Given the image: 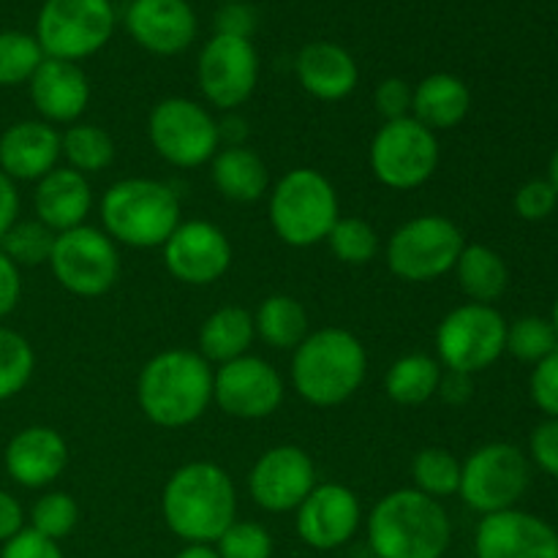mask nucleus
<instances>
[{
	"instance_id": "7ed1b4c3",
	"label": "nucleus",
	"mask_w": 558,
	"mask_h": 558,
	"mask_svg": "<svg viewBox=\"0 0 558 558\" xmlns=\"http://www.w3.org/2000/svg\"><path fill=\"white\" fill-rule=\"evenodd\" d=\"M452 521L441 501L414 488H398L374 505L368 545L376 558H445Z\"/></svg>"
},
{
	"instance_id": "4be33fe9",
	"label": "nucleus",
	"mask_w": 558,
	"mask_h": 558,
	"mask_svg": "<svg viewBox=\"0 0 558 558\" xmlns=\"http://www.w3.org/2000/svg\"><path fill=\"white\" fill-rule=\"evenodd\" d=\"M31 101L44 123L74 125L90 104V82L76 63L44 58L36 74L27 82Z\"/></svg>"
},
{
	"instance_id": "5701e85b",
	"label": "nucleus",
	"mask_w": 558,
	"mask_h": 558,
	"mask_svg": "<svg viewBox=\"0 0 558 558\" xmlns=\"http://www.w3.org/2000/svg\"><path fill=\"white\" fill-rule=\"evenodd\" d=\"M60 156V131L44 120H20L0 134V172L14 183H38Z\"/></svg>"
},
{
	"instance_id": "473e14b6",
	"label": "nucleus",
	"mask_w": 558,
	"mask_h": 558,
	"mask_svg": "<svg viewBox=\"0 0 558 558\" xmlns=\"http://www.w3.org/2000/svg\"><path fill=\"white\" fill-rule=\"evenodd\" d=\"M414 490L430 499H447L461 488V461L445 447H425L412 461Z\"/></svg>"
},
{
	"instance_id": "dca6fc26",
	"label": "nucleus",
	"mask_w": 558,
	"mask_h": 558,
	"mask_svg": "<svg viewBox=\"0 0 558 558\" xmlns=\"http://www.w3.org/2000/svg\"><path fill=\"white\" fill-rule=\"evenodd\" d=\"M161 251L169 276L189 287H210L221 281L234 256L227 232L210 221H180Z\"/></svg>"
},
{
	"instance_id": "412c9836",
	"label": "nucleus",
	"mask_w": 558,
	"mask_h": 558,
	"mask_svg": "<svg viewBox=\"0 0 558 558\" xmlns=\"http://www.w3.org/2000/svg\"><path fill=\"white\" fill-rule=\"evenodd\" d=\"M3 466L5 474L22 488H47L69 466V445L49 425H27L5 445Z\"/></svg>"
},
{
	"instance_id": "cd10ccee",
	"label": "nucleus",
	"mask_w": 558,
	"mask_h": 558,
	"mask_svg": "<svg viewBox=\"0 0 558 558\" xmlns=\"http://www.w3.org/2000/svg\"><path fill=\"white\" fill-rule=\"evenodd\" d=\"M256 338L254 314L243 305H223L213 311L199 330V354L207 363H232V360L248 354Z\"/></svg>"
},
{
	"instance_id": "1a4fd4ad",
	"label": "nucleus",
	"mask_w": 558,
	"mask_h": 558,
	"mask_svg": "<svg viewBox=\"0 0 558 558\" xmlns=\"http://www.w3.org/2000/svg\"><path fill=\"white\" fill-rule=\"evenodd\" d=\"M507 349V322L494 305L463 303L452 308L436 330V360L458 374L490 368Z\"/></svg>"
},
{
	"instance_id": "bb28decb",
	"label": "nucleus",
	"mask_w": 558,
	"mask_h": 558,
	"mask_svg": "<svg viewBox=\"0 0 558 558\" xmlns=\"http://www.w3.org/2000/svg\"><path fill=\"white\" fill-rule=\"evenodd\" d=\"M469 109H472L469 85L458 76L445 74V71L425 76L412 90V118L434 134L461 125Z\"/></svg>"
},
{
	"instance_id": "72a5a7b5",
	"label": "nucleus",
	"mask_w": 558,
	"mask_h": 558,
	"mask_svg": "<svg viewBox=\"0 0 558 558\" xmlns=\"http://www.w3.org/2000/svg\"><path fill=\"white\" fill-rule=\"evenodd\" d=\"M325 243L330 245L332 256H336L338 262L352 267L371 265V262L379 256V248H381V240L379 234H376V229L371 227L368 221L354 216L338 218L336 227L330 229Z\"/></svg>"
},
{
	"instance_id": "c756f323",
	"label": "nucleus",
	"mask_w": 558,
	"mask_h": 558,
	"mask_svg": "<svg viewBox=\"0 0 558 558\" xmlns=\"http://www.w3.org/2000/svg\"><path fill=\"white\" fill-rule=\"evenodd\" d=\"M256 336L272 349L294 352L308 336V311L292 294H270L254 314Z\"/></svg>"
},
{
	"instance_id": "a19ab883",
	"label": "nucleus",
	"mask_w": 558,
	"mask_h": 558,
	"mask_svg": "<svg viewBox=\"0 0 558 558\" xmlns=\"http://www.w3.org/2000/svg\"><path fill=\"white\" fill-rule=\"evenodd\" d=\"M529 392H532V401L539 412H545L548 417H558V349L534 365Z\"/></svg>"
},
{
	"instance_id": "864d4df0",
	"label": "nucleus",
	"mask_w": 558,
	"mask_h": 558,
	"mask_svg": "<svg viewBox=\"0 0 558 558\" xmlns=\"http://www.w3.org/2000/svg\"><path fill=\"white\" fill-rule=\"evenodd\" d=\"M174 558H221L213 545H185Z\"/></svg>"
},
{
	"instance_id": "20e7f679",
	"label": "nucleus",
	"mask_w": 558,
	"mask_h": 558,
	"mask_svg": "<svg viewBox=\"0 0 558 558\" xmlns=\"http://www.w3.org/2000/svg\"><path fill=\"white\" fill-rule=\"evenodd\" d=\"M365 374V347L343 327H322L308 332L292 354V385L311 407H341L363 387Z\"/></svg>"
},
{
	"instance_id": "5fc2aeb1",
	"label": "nucleus",
	"mask_w": 558,
	"mask_h": 558,
	"mask_svg": "<svg viewBox=\"0 0 558 558\" xmlns=\"http://www.w3.org/2000/svg\"><path fill=\"white\" fill-rule=\"evenodd\" d=\"M548 183L554 185L558 194V147L554 150V156H550V163H548Z\"/></svg>"
},
{
	"instance_id": "393cba45",
	"label": "nucleus",
	"mask_w": 558,
	"mask_h": 558,
	"mask_svg": "<svg viewBox=\"0 0 558 558\" xmlns=\"http://www.w3.org/2000/svg\"><path fill=\"white\" fill-rule=\"evenodd\" d=\"M36 218L54 234L85 223L93 207V189L82 172L71 167H54L36 183L33 194Z\"/></svg>"
},
{
	"instance_id": "c03bdc74",
	"label": "nucleus",
	"mask_w": 558,
	"mask_h": 558,
	"mask_svg": "<svg viewBox=\"0 0 558 558\" xmlns=\"http://www.w3.org/2000/svg\"><path fill=\"white\" fill-rule=\"evenodd\" d=\"M529 452H532V461L545 474L558 480V417H548L543 425L534 428Z\"/></svg>"
},
{
	"instance_id": "a18cd8bd",
	"label": "nucleus",
	"mask_w": 558,
	"mask_h": 558,
	"mask_svg": "<svg viewBox=\"0 0 558 558\" xmlns=\"http://www.w3.org/2000/svg\"><path fill=\"white\" fill-rule=\"evenodd\" d=\"M0 558H65L60 550V543L54 539L41 537L38 532H33L31 526L22 529L16 537H11L9 543H3Z\"/></svg>"
},
{
	"instance_id": "c85d7f7f",
	"label": "nucleus",
	"mask_w": 558,
	"mask_h": 558,
	"mask_svg": "<svg viewBox=\"0 0 558 558\" xmlns=\"http://www.w3.org/2000/svg\"><path fill=\"white\" fill-rule=\"evenodd\" d=\"M456 276L463 294L480 305L496 303L507 292V283H510L507 262L501 259L499 251L483 243L463 245L461 256L456 262Z\"/></svg>"
},
{
	"instance_id": "09e8293b",
	"label": "nucleus",
	"mask_w": 558,
	"mask_h": 558,
	"mask_svg": "<svg viewBox=\"0 0 558 558\" xmlns=\"http://www.w3.org/2000/svg\"><path fill=\"white\" fill-rule=\"evenodd\" d=\"M22 529H25V510L9 490L0 488V543H9Z\"/></svg>"
},
{
	"instance_id": "2eb2a0df",
	"label": "nucleus",
	"mask_w": 558,
	"mask_h": 558,
	"mask_svg": "<svg viewBox=\"0 0 558 558\" xmlns=\"http://www.w3.org/2000/svg\"><path fill=\"white\" fill-rule=\"evenodd\" d=\"M213 401L234 420H265L283 403V379L267 360L243 354L213 371Z\"/></svg>"
},
{
	"instance_id": "9b49d317",
	"label": "nucleus",
	"mask_w": 558,
	"mask_h": 558,
	"mask_svg": "<svg viewBox=\"0 0 558 558\" xmlns=\"http://www.w3.org/2000/svg\"><path fill=\"white\" fill-rule=\"evenodd\" d=\"M532 480L529 458L507 441H490L477 447L461 463L458 496L480 515L512 510L523 499Z\"/></svg>"
},
{
	"instance_id": "f03ea898",
	"label": "nucleus",
	"mask_w": 558,
	"mask_h": 558,
	"mask_svg": "<svg viewBox=\"0 0 558 558\" xmlns=\"http://www.w3.org/2000/svg\"><path fill=\"white\" fill-rule=\"evenodd\" d=\"M136 403L158 428H189L213 403V368L199 352L167 349L142 365Z\"/></svg>"
},
{
	"instance_id": "603ef678",
	"label": "nucleus",
	"mask_w": 558,
	"mask_h": 558,
	"mask_svg": "<svg viewBox=\"0 0 558 558\" xmlns=\"http://www.w3.org/2000/svg\"><path fill=\"white\" fill-rule=\"evenodd\" d=\"M218 136H221V147L245 145V136H248L245 120L238 118V114H229V118H223L221 123H218Z\"/></svg>"
},
{
	"instance_id": "a878e982",
	"label": "nucleus",
	"mask_w": 558,
	"mask_h": 558,
	"mask_svg": "<svg viewBox=\"0 0 558 558\" xmlns=\"http://www.w3.org/2000/svg\"><path fill=\"white\" fill-rule=\"evenodd\" d=\"M210 178L218 194L238 205H251L270 194V172L259 153L245 145H227L213 156Z\"/></svg>"
},
{
	"instance_id": "39448f33",
	"label": "nucleus",
	"mask_w": 558,
	"mask_h": 558,
	"mask_svg": "<svg viewBox=\"0 0 558 558\" xmlns=\"http://www.w3.org/2000/svg\"><path fill=\"white\" fill-rule=\"evenodd\" d=\"M104 232L129 248H161L180 227V199L167 183L125 178L107 189L101 199Z\"/></svg>"
},
{
	"instance_id": "f704fd0d",
	"label": "nucleus",
	"mask_w": 558,
	"mask_h": 558,
	"mask_svg": "<svg viewBox=\"0 0 558 558\" xmlns=\"http://www.w3.org/2000/svg\"><path fill=\"white\" fill-rule=\"evenodd\" d=\"M36 352L22 332L0 327V403L20 396L33 379Z\"/></svg>"
},
{
	"instance_id": "4c0bfd02",
	"label": "nucleus",
	"mask_w": 558,
	"mask_h": 558,
	"mask_svg": "<svg viewBox=\"0 0 558 558\" xmlns=\"http://www.w3.org/2000/svg\"><path fill=\"white\" fill-rule=\"evenodd\" d=\"M558 349V338L550 319L545 316H521L512 325H507V349L512 357L523 360V363H534L548 357L550 352Z\"/></svg>"
},
{
	"instance_id": "79ce46f5",
	"label": "nucleus",
	"mask_w": 558,
	"mask_h": 558,
	"mask_svg": "<svg viewBox=\"0 0 558 558\" xmlns=\"http://www.w3.org/2000/svg\"><path fill=\"white\" fill-rule=\"evenodd\" d=\"M558 194L548 180H529L515 194V213L523 221H545L556 210Z\"/></svg>"
},
{
	"instance_id": "b1692460",
	"label": "nucleus",
	"mask_w": 558,
	"mask_h": 558,
	"mask_svg": "<svg viewBox=\"0 0 558 558\" xmlns=\"http://www.w3.org/2000/svg\"><path fill=\"white\" fill-rule=\"evenodd\" d=\"M300 87L319 101H341L352 96L360 82V69L352 54L332 41L305 44L294 60Z\"/></svg>"
},
{
	"instance_id": "58836bf2",
	"label": "nucleus",
	"mask_w": 558,
	"mask_h": 558,
	"mask_svg": "<svg viewBox=\"0 0 558 558\" xmlns=\"http://www.w3.org/2000/svg\"><path fill=\"white\" fill-rule=\"evenodd\" d=\"M80 523V505L71 494L63 490H52V494H44L36 505L31 507V529L38 532L41 537L60 539L69 537L71 532Z\"/></svg>"
},
{
	"instance_id": "3c124183",
	"label": "nucleus",
	"mask_w": 558,
	"mask_h": 558,
	"mask_svg": "<svg viewBox=\"0 0 558 558\" xmlns=\"http://www.w3.org/2000/svg\"><path fill=\"white\" fill-rule=\"evenodd\" d=\"M436 396L445 398L447 403L458 407V403H466L472 398V376L458 374V371H441L439 392Z\"/></svg>"
},
{
	"instance_id": "4d7b16f0",
	"label": "nucleus",
	"mask_w": 558,
	"mask_h": 558,
	"mask_svg": "<svg viewBox=\"0 0 558 558\" xmlns=\"http://www.w3.org/2000/svg\"><path fill=\"white\" fill-rule=\"evenodd\" d=\"M227 3H234V0H227Z\"/></svg>"
},
{
	"instance_id": "9d476101",
	"label": "nucleus",
	"mask_w": 558,
	"mask_h": 558,
	"mask_svg": "<svg viewBox=\"0 0 558 558\" xmlns=\"http://www.w3.org/2000/svg\"><path fill=\"white\" fill-rule=\"evenodd\" d=\"M147 136L158 156L178 169H194L210 163L221 150L218 120L210 109L191 98L172 96L153 107L147 118Z\"/></svg>"
},
{
	"instance_id": "7c9ffc66",
	"label": "nucleus",
	"mask_w": 558,
	"mask_h": 558,
	"mask_svg": "<svg viewBox=\"0 0 558 558\" xmlns=\"http://www.w3.org/2000/svg\"><path fill=\"white\" fill-rule=\"evenodd\" d=\"M441 363L430 354L412 352L398 357L385 376V392L398 407H423L439 392Z\"/></svg>"
},
{
	"instance_id": "f257e3e1",
	"label": "nucleus",
	"mask_w": 558,
	"mask_h": 558,
	"mask_svg": "<svg viewBox=\"0 0 558 558\" xmlns=\"http://www.w3.org/2000/svg\"><path fill=\"white\" fill-rule=\"evenodd\" d=\"M161 515L174 537L189 545H213L238 521L232 477L218 463H185L163 485Z\"/></svg>"
},
{
	"instance_id": "8fccbe9b",
	"label": "nucleus",
	"mask_w": 558,
	"mask_h": 558,
	"mask_svg": "<svg viewBox=\"0 0 558 558\" xmlns=\"http://www.w3.org/2000/svg\"><path fill=\"white\" fill-rule=\"evenodd\" d=\"M16 221H20V194H16V183L0 172V240L5 238V232Z\"/></svg>"
},
{
	"instance_id": "37998d69",
	"label": "nucleus",
	"mask_w": 558,
	"mask_h": 558,
	"mask_svg": "<svg viewBox=\"0 0 558 558\" xmlns=\"http://www.w3.org/2000/svg\"><path fill=\"white\" fill-rule=\"evenodd\" d=\"M412 90L414 87H409V82H403L401 76H390V80L379 82L374 93V104L385 123L412 118Z\"/></svg>"
},
{
	"instance_id": "6e6d98bb",
	"label": "nucleus",
	"mask_w": 558,
	"mask_h": 558,
	"mask_svg": "<svg viewBox=\"0 0 558 558\" xmlns=\"http://www.w3.org/2000/svg\"><path fill=\"white\" fill-rule=\"evenodd\" d=\"M550 325H554L556 338H558V298H556V303H554V314H550Z\"/></svg>"
},
{
	"instance_id": "49530a36",
	"label": "nucleus",
	"mask_w": 558,
	"mask_h": 558,
	"mask_svg": "<svg viewBox=\"0 0 558 558\" xmlns=\"http://www.w3.org/2000/svg\"><path fill=\"white\" fill-rule=\"evenodd\" d=\"M256 25H259V20H256V11L251 9V5L240 3V0L223 5V9L218 11V16H216V33H218V36L248 38V41H251Z\"/></svg>"
},
{
	"instance_id": "f8f14e48",
	"label": "nucleus",
	"mask_w": 558,
	"mask_h": 558,
	"mask_svg": "<svg viewBox=\"0 0 558 558\" xmlns=\"http://www.w3.org/2000/svg\"><path fill=\"white\" fill-rule=\"evenodd\" d=\"M49 270L65 292L76 298H101L118 283V243L104 229L82 227L54 234Z\"/></svg>"
},
{
	"instance_id": "2f4dec72",
	"label": "nucleus",
	"mask_w": 558,
	"mask_h": 558,
	"mask_svg": "<svg viewBox=\"0 0 558 558\" xmlns=\"http://www.w3.org/2000/svg\"><path fill=\"white\" fill-rule=\"evenodd\" d=\"M60 153L71 169L87 178L104 172L114 161V142L101 125L74 123L60 134Z\"/></svg>"
},
{
	"instance_id": "423d86ee",
	"label": "nucleus",
	"mask_w": 558,
	"mask_h": 558,
	"mask_svg": "<svg viewBox=\"0 0 558 558\" xmlns=\"http://www.w3.org/2000/svg\"><path fill=\"white\" fill-rule=\"evenodd\" d=\"M267 218L272 232L292 248L325 243L341 218L336 185L319 169H289L276 185H270Z\"/></svg>"
},
{
	"instance_id": "c9c22d12",
	"label": "nucleus",
	"mask_w": 558,
	"mask_h": 558,
	"mask_svg": "<svg viewBox=\"0 0 558 558\" xmlns=\"http://www.w3.org/2000/svg\"><path fill=\"white\" fill-rule=\"evenodd\" d=\"M44 63V49L38 47L36 36L22 31L0 33V87L27 85Z\"/></svg>"
},
{
	"instance_id": "6ab92c4d",
	"label": "nucleus",
	"mask_w": 558,
	"mask_h": 558,
	"mask_svg": "<svg viewBox=\"0 0 558 558\" xmlns=\"http://www.w3.org/2000/svg\"><path fill=\"white\" fill-rule=\"evenodd\" d=\"M477 558H558V532L518 507L483 515L474 534Z\"/></svg>"
},
{
	"instance_id": "ea45409f",
	"label": "nucleus",
	"mask_w": 558,
	"mask_h": 558,
	"mask_svg": "<svg viewBox=\"0 0 558 558\" xmlns=\"http://www.w3.org/2000/svg\"><path fill=\"white\" fill-rule=\"evenodd\" d=\"M216 554L221 558H272V537L262 523L234 521L216 539Z\"/></svg>"
},
{
	"instance_id": "a211bd4d",
	"label": "nucleus",
	"mask_w": 558,
	"mask_h": 558,
	"mask_svg": "<svg viewBox=\"0 0 558 558\" xmlns=\"http://www.w3.org/2000/svg\"><path fill=\"white\" fill-rule=\"evenodd\" d=\"M300 539L314 550H338L357 534L363 507L357 494L341 483H322L298 507Z\"/></svg>"
},
{
	"instance_id": "6e6552de",
	"label": "nucleus",
	"mask_w": 558,
	"mask_h": 558,
	"mask_svg": "<svg viewBox=\"0 0 558 558\" xmlns=\"http://www.w3.org/2000/svg\"><path fill=\"white\" fill-rule=\"evenodd\" d=\"M112 33V0H44L36 20V41L44 58L69 63L96 54Z\"/></svg>"
},
{
	"instance_id": "aec40b11",
	"label": "nucleus",
	"mask_w": 558,
	"mask_h": 558,
	"mask_svg": "<svg viewBox=\"0 0 558 558\" xmlns=\"http://www.w3.org/2000/svg\"><path fill=\"white\" fill-rule=\"evenodd\" d=\"M125 27L153 54H180L196 38V14L189 0H131Z\"/></svg>"
},
{
	"instance_id": "ddd939ff",
	"label": "nucleus",
	"mask_w": 558,
	"mask_h": 558,
	"mask_svg": "<svg viewBox=\"0 0 558 558\" xmlns=\"http://www.w3.org/2000/svg\"><path fill=\"white\" fill-rule=\"evenodd\" d=\"M371 172L385 189L412 191L428 183L439 167V140L414 118L381 123L371 142Z\"/></svg>"
},
{
	"instance_id": "4468645a",
	"label": "nucleus",
	"mask_w": 558,
	"mask_h": 558,
	"mask_svg": "<svg viewBox=\"0 0 558 558\" xmlns=\"http://www.w3.org/2000/svg\"><path fill=\"white\" fill-rule=\"evenodd\" d=\"M196 74H199V87L207 104L232 112L254 96L256 82H259V54L248 38L216 33L202 47Z\"/></svg>"
},
{
	"instance_id": "f3484780",
	"label": "nucleus",
	"mask_w": 558,
	"mask_h": 558,
	"mask_svg": "<svg viewBox=\"0 0 558 558\" xmlns=\"http://www.w3.org/2000/svg\"><path fill=\"white\" fill-rule=\"evenodd\" d=\"M316 488V466L298 445H278L262 452L248 474L251 499L267 512H292Z\"/></svg>"
},
{
	"instance_id": "e433bc0d",
	"label": "nucleus",
	"mask_w": 558,
	"mask_h": 558,
	"mask_svg": "<svg viewBox=\"0 0 558 558\" xmlns=\"http://www.w3.org/2000/svg\"><path fill=\"white\" fill-rule=\"evenodd\" d=\"M54 232L41 221H16L0 240V251L14 262L16 267L47 265L52 256Z\"/></svg>"
},
{
	"instance_id": "0eeeda50",
	"label": "nucleus",
	"mask_w": 558,
	"mask_h": 558,
	"mask_svg": "<svg viewBox=\"0 0 558 558\" xmlns=\"http://www.w3.org/2000/svg\"><path fill=\"white\" fill-rule=\"evenodd\" d=\"M463 240L461 227L439 213L409 218L387 240V265L392 276L409 283H428L456 270Z\"/></svg>"
},
{
	"instance_id": "de8ad7c7",
	"label": "nucleus",
	"mask_w": 558,
	"mask_h": 558,
	"mask_svg": "<svg viewBox=\"0 0 558 558\" xmlns=\"http://www.w3.org/2000/svg\"><path fill=\"white\" fill-rule=\"evenodd\" d=\"M22 298V272L9 256L0 251V319L11 316Z\"/></svg>"
}]
</instances>
